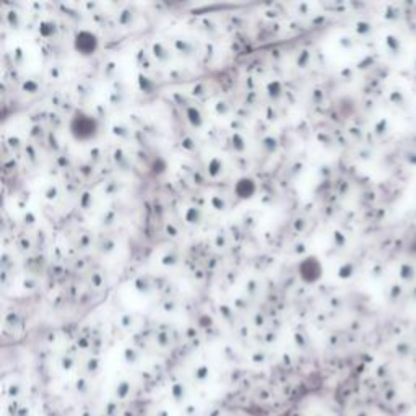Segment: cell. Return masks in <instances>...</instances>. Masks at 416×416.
I'll use <instances>...</instances> for the list:
<instances>
[{"instance_id":"cell-1","label":"cell","mask_w":416,"mask_h":416,"mask_svg":"<svg viewBox=\"0 0 416 416\" xmlns=\"http://www.w3.org/2000/svg\"><path fill=\"white\" fill-rule=\"evenodd\" d=\"M98 132V122L88 114L77 113L70 120V134L75 140H90Z\"/></svg>"},{"instance_id":"cell-2","label":"cell","mask_w":416,"mask_h":416,"mask_svg":"<svg viewBox=\"0 0 416 416\" xmlns=\"http://www.w3.org/2000/svg\"><path fill=\"white\" fill-rule=\"evenodd\" d=\"M299 275H301L302 280L307 281V283L317 281L319 278H321V275H322L321 262H319L316 257L304 258V260L301 262V265H299Z\"/></svg>"},{"instance_id":"cell-3","label":"cell","mask_w":416,"mask_h":416,"mask_svg":"<svg viewBox=\"0 0 416 416\" xmlns=\"http://www.w3.org/2000/svg\"><path fill=\"white\" fill-rule=\"evenodd\" d=\"M98 49V38L90 31H80L75 38V50L80 55H91Z\"/></svg>"}]
</instances>
